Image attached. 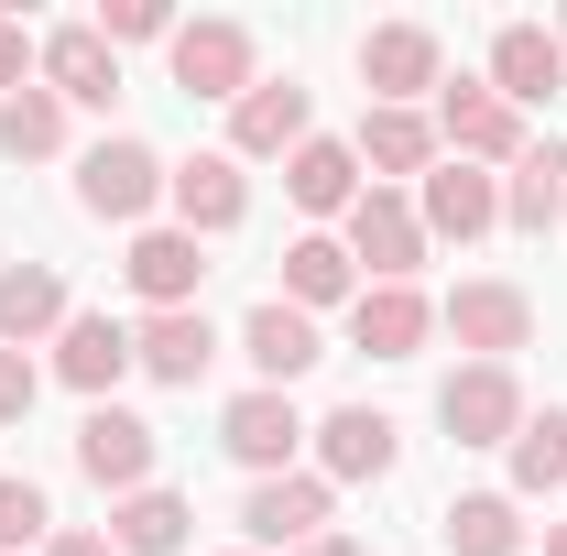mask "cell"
Here are the masks:
<instances>
[{
	"label": "cell",
	"instance_id": "6da1fadb",
	"mask_svg": "<svg viewBox=\"0 0 567 556\" xmlns=\"http://www.w3.org/2000/svg\"><path fill=\"white\" fill-rule=\"evenodd\" d=\"M164 76L186 87V99H251L262 87V44H251V22H229V11H197V22H175V44H164Z\"/></svg>",
	"mask_w": 567,
	"mask_h": 556
},
{
	"label": "cell",
	"instance_id": "7a4b0ae2",
	"mask_svg": "<svg viewBox=\"0 0 567 556\" xmlns=\"http://www.w3.org/2000/svg\"><path fill=\"white\" fill-rule=\"evenodd\" d=\"M436 153L447 164H481V175H513L524 164V110H502L492 76H458V87H436Z\"/></svg>",
	"mask_w": 567,
	"mask_h": 556
},
{
	"label": "cell",
	"instance_id": "3957f363",
	"mask_svg": "<svg viewBox=\"0 0 567 556\" xmlns=\"http://www.w3.org/2000/svg\"><path fill=\"white\" fill-rule=\"evenodd\" d=\"M360 87H371V110H415L425 87H447L436 22H371L360 33Z\"/></svg>",
	"mask_w": 567,
	"mask_h": 556
},
{
	"label": "cell",
	"instance_id": "277c9868",
	"mask_svg": "<svg viewBox=\"0 0 567 556\" xmlns=\"http://www.w3.org/2000/svg\"><path fill=\"white\" fill-rule=\"evenodd\" d=\"M164 175H175V164H164L153 142L110 132L87 164H76V208H87V218H132V229H142V218L164 208Z\"/></svg>",
	"mask_w": 567,
	"mask_h": 556
},
{
	"label": "cell",
	"instance_id": "5b68a950",
	"mask_svg": "<svg viewBox=\"0 0 567 556\" xmlns=\"http://www.w3.org/2000/svg\"><path fill=\"white\" fill-rule=\"evenodd\" d=\"M436 425H447L458 447H513V425H524V382H513V360H470V371H447V382H436Z\"/></svg>",
	"mask_w": 567,
	"mask_h": 556
},
{
	"label": "cell",
	"instance_id": "8992f818",
	"mask_svg": "<svg viewBox=\"0 0 567 556\" xmlns=\"http://www.w3.org/2000/svg\"><path fill=\"white\" fill-rule=\"evenodd\" d=\"M350 262H360V284H415V274H425V218H415V197L360 186V208H350Z\"/></svg>",
	"mask_w": 567,
	"mask_h": 556
},
{
	"label": "cell",
	"instance_id": "52a82bcc",
	"mask_svg": "<svg viewBox=\"0 0 567 556\" xmlns=\"http://www.w3.org/2000/svg\"><path fill=\"white\" fill-rule=\"evenodd\" d=\"M436 328L470 349V360H513V349H535V295L524 284H458L436 306Z\"/></svg>",
	"mask_w": 567,
	"mask_h": 556
},
{
	"label": "cell",
	"instance_id": "ba28073f",
	"mask_svg": "<svg viewBox=\"0 0 567 556\" xmlns=\"http://www.w3.org/2000/svg\"><path fill=\"white\" fill-rule=\"evenodd\" d=\"M153 459H164V436H153L132 404H87V425H76V470L110 491V502H121V491H153Z\"/></svg>",
	"mask_w": 567,
	"mask_h": 556
},
{
	"label": "cell",
	"instance_id": "9c48e42d",
	"mask_svg": "<svg viewBox=\"0 0 567 556\" xmlns=\"http://www.w3.org/2000/svg\"><path fill=\"white\" fill-rule=\"evenodd\" d=\"M317 436V481H393V459H404V425L382 415V404H339L328 425H306Z\"/></svg>",
	"mask_w": 567,
	"mask_h": 556
},
{
	"label": "cell",
	"instance_id": "30bf717a",
	"mask_svg": "<svg viewBox=\"0 0 567 556\" xmlns=\"http://www.w3.org/2000/svg\"><path fill=\"white\" fill-rule=\"evenodd\" d=\"M328 502H339V491L317 481V470L251 481V491H240V535H251V556H262V546H317V535H328Z\"/></svg>",
	"mask_w": 567,
	"mask_h": 556
},
{
	"label": "cell",
	"instance_id": "8fae6325",
	"mask_svg": "<svg viewBox=\"0 0 567 556\" xmlns=\"http://www.w3.org/2000/svg\"><path fill=\"white\" fill-rule=\"evenodd\" d=\"M218 447H229L251 481H284V470H295V447H306V415H295V393H262V382H251V393L218 415Z\"/></svg>",
	"mask_w": 567,
	"mask_h": 556
},
{
	"label": "cell",
	"instance_id": "7c38bea8",
	"mask_svg": "<svg viewBox=\"0 0 567 556\" xmlns=\"http://www.w3.org/2000/svg\"><path fill=\"white\" fill-rule=\"evenodd\" d=\"M240 360L262 371V393H295L317 360H328V339H317V317L306 306H284V295H262L251 317H240Z\"/></svg>",
	"mask_w": 567,
	"mask_h": 556
},
{
	"label": "cell",
	"instance_id": "4fadbf2b",
	"mask_svg": "<svg viewBox=\"0 0 567 556\" xmlns=\"http://www.w3.org/2000/svg\"><path fill=\"white\" fill-rule=\"evenodd\" d=\"M164 208H175V229L218 240V229H240V218H251V175H240L229 153H186V164L164 175Z\"/></svg>",
	"mask_w": 567,
	"mask_h": 556
},
{
	"label": "cell",
	"instance_id": "5bb4252c",
	"mask_svg": "<svg viewBox=\"0 0 567 556\" xmlns=\"http://www.w3.org/2000/svg\"><path fill=\"white\" fill-rule=\"evenodd\" d=\"M415 218H425V240H492V229H502V175L436 153V175L415 186Z\"/></svg>",
	"mask_w": 567,
	"mask_h": 556
},
{
	"label": "cell",
	"instance_id": "9a60e30c",
	"mask_svg": "<svg viewBox=\"0 0 567 556\" xmlns=\"http://www.w3.org/2000/svg\"><path fill=\"white\" fill-rule=\"evenodd\" d=\"M132 295L153 317H175V306H197V284H208V240L197 229H132Z\"/></svg>",
	"mask_w": 567,
	"mask_h": 556
},
{
	"label": "cell",
	"instance_id": "2e32d148",
	"mask_svg": "<svg viewBox=\"0 0 567 556\" xmlns=\"http://www.w3.org/2000/svg\"><path fill=\"white\" fill-rule=\"evenodd\" d=\"M33 76H44L66 110H110V99H121V55L99 44V22H66V33H44V44H33Z\"/></svg>",
	"mask_w": 567,
	"mask_h": 556
},
{
	"label": "cell",
	"instance_id": "e0dca14e",
	"mask_svg": "<svg viewBox=\"0 0 567 556\" xmlns=\"http://www.w3.org/2000/svg\"><path fill=\"white\" fill-rule=\"evenodd\" d=\"M557 87H567V44L546 22H502L492 33V99L502 110H546Z\"/></svg>",
	"mask_w": 567,
	"mask_h": 556
},
{
	"label": "cell",
	"instance_id": "ac0fdd59",
	"mask_svg": "<svg viewBox=\"0 0 567 556\" xmlns=\"http://www.w3.org/2000/svg\"><path fill=\"white\" fill-rule=\"evenodd\" d=\"M306 121H317V99H306L295 76H262V87L229 110V164H274V153H295Z\"/></svg>",
	"mask_w": 567,
	"mask_h": 556
},
{
	"label": "cell",
	"instance_id": "d6986e66",
	"mask_svg": "<svg viewBox=\"0 0 567 556\" xmlns=\"http://www.w3.org/2000/svg\"><path fill=\"white\" fill-rule=\"evenodd\" d=\"M132 371V328L121 317H99V306H76L66 328H55V382L87 393V404H110V382Z\"/></svg>",
	"mask_w": 567,
	"mask_h": 556
},
{
	"label": "cell",
	"instance_id": "ffe728a7",
	"mask_svg": "<svg viewBox=\"0 0 567 556\" xmlns=\"http://www.w3.org/2000/svg\"><path fill=\"white\" fill-rule=\"evenodd\" d=\"M425 339H436V306H425L415 284H360V306H350V349H371V360H415Z\"/></svg>",
	"mask_w": 567,
	"mask_h": 556
},
{
	"label": "cell",
	"instance_id": "44dd1931",
	"mask_svg": "<svg viewBox=\"0 0 567 556\" xmlns=\"http://www.w3.org/2000/svg\"><path fill=\"white\" fill-rule=\"evenodd\" d=\"M567 218V142L546 132V142H524V164L502 175V229H524V240H546Z\"/></svg>",
	"mask_w": 567,
	"mask_h": 556
},
{
	"label": "cell",
	"instance_id": "7402d4cb",
	"mask_svg": "<svg viewBox=\"0 0 567 556\" xmlns=\"http://www.w3.org/2000/svg\"><path fill=\"white\" fill-rule=\"evenodd\" d=\"M284 197H295L306 218H350V208H360V153L306 132L295 153H284Z\"/></svg>",
	"mask_w": 567,
	"mask_h": 556
},
{
	"label": "cell",
	"instance_id": "603a6c76",
	"mask_svg": "<svg viewBox=\"0 0 567 556\" xmlns=\"http://www.w3.org/2000/svg\"><path fill=\"white\" fill-rule=\"evenodd\" d=\"M66 317H76V295H66V274H55V262H11V274H0V349L55 339Z\"/></svg>",
	"mask_w": 567,
	"mask_h": 556
},
{
	"label": "cell",
	"instance_id": "cb8c5ba5",
	"mask_svg": "<svg viewBox=\"0 0 567 556\" xmlns=\"http://www.w3.org/2000/svg\"><path fill=\"white\" fill-rule=\"evenodd\" d=\"M284 306H360V262L350 240H328V229H306V240H284Z\"/></svg>",
	"mask_w": 567,
	"mask_h": 556
},
{
	"label": "cell",
	"instance_id": "d4e9b609",
	"mask_svg": "<svg viewBox=\"0 0 567 556\" xmlns=\"http://www.w3.org/2000/svg\"><path fill=\"white\" fill-rule=\"evenodd\" d=\"M218 360V328L197 317V306H175V317H142L132 328V371H153V382H197Z\"/></svg>",
	"mask_w": 567,
	"mask_h": 556
},
{
	"label": "cell",
	"instance_id": "484cf974",
	"mask_svg": "<svg viewBox=\"0 0 567 556\" xmlns=\"http://www.w3.org/2000/svg\"><path fill=\"white\" fill-rule=\"evenodd\" d=\"M360 164H371V186H382V175H436V121H425V110H371V121H360V142H350Z\"/></svg>",
	"mask_w": 567,
	"mask_h": 556
},
{
	"label": "cell",
	"instance_id": "4316f807",
	"mask_svg": "<svg viewBox=\"0 0 567 556\" xmlns=\"http://www.w3.org/2000/svg\"><path fill=\"white\" fill-rule=\"evenodd\" d=\"M436 535L447 556H524V513H513V491H458L436 513Z\"/></svg>",
	"mask_w": 567,
	"mask_h": 556
},
{
	"label": "cell",
	"instance_id": "83f0119b",
	"mask_svg": "<svg viewBox=\"0 0 567 556\" xmlns=\"http://www.w3.org/2000/svg\"><path fill=\"white\" fill-rule=\"evenodd\" d=\"M0 153H11V164H55V153H66V99H55L44 76L0 99Z\"/></svg>",
	"mask_w": 567,
	"mask_h": 556
},
{
	"label": "cell",
	"instance_id": "f1b7e54d",
	"mask_svg": "<svg viewBox=\"0 0 567 556\" xmlns=\"http://www.w3.org/2000/svg\"><path fill=\"white\" fill-rule=\"evenodd\" d=\"M186 524H197V513H186L175 491H121V502H110V546L121 556H175Z\"/></svg>",
	"mask_w": 567,
	"mask_h": 556
},
{
	"label": "cell",
	"instance_id": "f546056e",
	"mask_svg": "<svg viewBox=\"0 0 567 556\" xmlns=\"http://www.w3.org/2000/svg\"><path fill=\"white\" fill-rule=\"evenodd\" d=\"M502 459H513V502H546V491L567 481V415H557V404H546V415H524Z\"/></svg>",
	"mask_w": 567,
	"mask_h": 556
},
{
	"label": "cell",
	"instance_id": "4dcf8cb0",
	"mask_svg": "<svg viewBox=\"0 0 567 556\" xmlns=\"http://www.w3.org/2000/svg\"><path fill=\"white\" fill-rule=\"evenodd\" d=\"M22 546H55V502H44V481L0 470V556H22Z\"/></svg>",
	"mask_w": 567,
	"mask_h": 556
},
{
	"label": "cell",
	"instance_id": "1f68e13d",
	"mask_svg": "<svg viewBox=\"0 0 567 556\" xmlns=\"http://www.w3.org/2000/svg\"><path fill=\"white\" fill-rule=\"evenodd\" d=\"M99 44H110V55H121V44H175V11H164V0H110V11H99Z\"/></svg>",
	"mask_w": 567,
	"mask_h": 556
},
{
	"label": "cell",
	"instance_id": "d6a6232c",
	"mask_svg": "<svg viewBox=\"0 0 567 556\" xmlns=\"http://www.w3.org/2000/svg\"><path fill=\"white\" fill-rule=\"evenodd\" d=\"M33 393H44V371H33L22 349H0V425H22V415H33Z\"/></svg>",
	"mask_w": 567,
	"mask_h": 556
},
{
	"label": "cell",
	"instance_id": "836d02e7",
	"mask_svg": "<svg viewBox=\"0 0 567 556\" xmlns=\"http://www.w3.org/2000/svg\"><path fill=\"white\" fill-rule=\"evenodd\" d=\"M11 87H33V44H22V22L0 11V99H11Z\"/></svg>",
	"mask_w": 567,
	"mask_h": 556
},
{
	"label": "cell",
	"instance_id": "e575fe53",
	"mask_svg": "<svg viewBox=\"0 0 567 556\" xmlns=\"http://www.w3.org/2000/svg\"><path fill=\"white\" fill-rule=\"evenodd\" d=\"M44 556H121V546H110V535H87V524H55V546H44Z\"/></svg>",
	"mask_w": 567,
	"mask_h": 556
},
{
	"label": "cell",
	"instance_id": "d590c367",
	"mask_svg": "<svg viewBox=\"0 0 567 556\" xmlns=\"http://www.w3.org/2000/svg\"><path fill=\"white\" fill-rule=\"evenodd\" d=\"M295 556H360V535H317V546H295Z\"/></svg>",
	"mask_w": 567,
	"mask_h": 556
},
{
	"label": "cell",
	"instance_id": "8d00e7d4",
	"mask_svg": "<svg viewBox=\"0 0 567 556\" xmlns=\"http://www.w3.org/2000/svg\"><path fill=\"white\" fill-rule=\"evenodd\" d=\"M546 556H567V524H546Z\"/></svg>",
	"mask_w": 567,
	"mask_h": 556
},
{
	"label": "cell",
	"instance_id": "74e56055",
	"mask_svg": "<svg viewBox=\"0 0 567 556\" xmlns=\"http://www.w3.org/2000/svg\"><path fill=\"white\" fill-rule=\"evenodd\" d=\"M557 44H567V11H557Z\"/></svg>",
	"mask_w": 567,
	"mask_h": 556
},
{
	"label": "cell",
	"instance_id": "f35d334b",
	"mask_svg": "<svg viewBox=\"0 0 567 556\" xmlns=\"http://www.w3.org/2000/svg\"><path fill=\"white\" fill-rule=\"evenodd\" d=\"M240 556H251V546H240Z\"/></svg>",
	"mask_w": 567,
	"mask_h": 556
}]
</instances>
